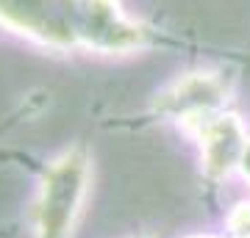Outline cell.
I'll list each match as a JSON object with an SVG mask.
<instances>
[{
  "label": "cell",
  "mask_w": 250,
  "mask_h": 238,
  "mask_svg": "<svg viewBox=\"0 0 250 238\" xmlns=\"http://www.w3.org/2000/svg\"><path fill=\"white\" fill-rule=\"evenodd\" d=\"M0 22L47 44H78V0H0Z\"/></svg>",
  "instance_id": "7a4b0ae2"
},
{
  "label": "cell",
  "mask_w": 250,
  "mask_h": 238,
  "mask_svg": "<svg viewBox=\"0 0 250 238\" xmlns=\"http://www.w3.org/2000/svg\"><path fill=\"white\" fill-rule=\"evenodd\" d=\"M231 230L236 238H250V205H239L231 216Z\"/></svg>",
  "instance_id": "8992f818"
},
{
  "label": "cell",
  "mask_w": 250,
  "mask_h": 238,
  "mask_svg": "<svg viewBox=\"0 0 250 238\" xmlns=\"http://www.w3.org/2000/svg\"><path fill=\"white\" fill-rule=\"evenodd\" d=\"M197 136L203 144V166L208 175L223 177L236 164H242L245 150H248V136L236 116L220 111L217 116H211L208 122L197 128Z\"/></svg>",
  "instance_id": "5b68a950"
},
{
  "label": "cell",
  "mask_w": 250,
  "mask_h": 238,
  "mask_svg": "<svg viewBox=\"0 0 250 238\" xmlns=\"http://www.w3.org/2000/svg\"><path fill=\"white\" fill-rule=\"evenodd\" d=\"M223 86L208 75H192L178 80L170 92L161 94V111L181 119L187 128H200L211 116L220 114Z\"/></svg>",
  "instance_id": "277c9868"
},
{
  "label": "cell",
  "mask_w": 250,
  "mask_h": 238,
  "mask_svg": "<svg viewBox=\"0 0 250 238\" xmlns=\"http://www.w3.org/2000/svg\"><path fill=\"white\" fill-rule=\"evenodd\" d=\"M86 188V161L67 152L47 169L36 200V238H67Z\"/></svg>",
  "instance_id": "6da1fadb"
},
{
  "label": "cell",
  "mask_w": 250,
  "mask_h": 238,
  "mask_svg": "<svg viewBox=\"0 0 250 238\" xmlns=\"http://www.w3.org/2000/svg\"><path fill=\"white\" fill-rule=\"evenodd\" d=\"M78 44L103 53H125L142 44V31L117 0H78Z\"/></svg>",
  "instance_id": "3957f363"
}]
</instances>
